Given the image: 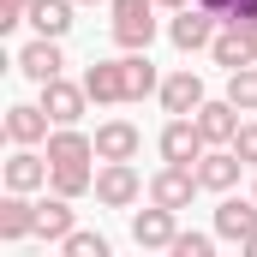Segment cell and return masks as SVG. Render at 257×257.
<instances>
[{"label":"cell","instance_id":"83f0119b","mask_svg":"<svg viewBox=\"0 0 257 257\" xmlns=\"http://www.w3.org/2000/svg\"><path fill=\"white\" fill-rule=\"evenodd\" d=\"M24 12H30V0H0V30H18Z\"/></svg>","mask_w":257,"mask_h":257},{"label":"cell","instance_id":"836d02e7","mask_svg":"<svg viewBox=\"0 0 257 257\" xmlns=\"http://www.w3.org/2000/svg\"><path fill=\"white\" fill-rule=\"evenodd\" d=\"M251 42H257V30H251Z\"/></svg>","mask_w":257,"mask_h":257},{"label":"cell","instance_id":"30bf717a","mask_svg":"<svg viewBox=\"0 0 257 257\" xmlns=\"http://www.w3.org/2000/svg\"><path fill=\"white\" fill-rule=\"evenodd\" d=\"M144 150V132L132 120H102L96 126V162H138Z\"/></svg>","mask_w":257,"mask_h":257},{"label":"cell","instance_id":"9c48e42d","mask_svg":"<svg viewBox=\"0 0 257 257\" xmlns=\"http://www.w3.org/2000/svg\"><path fill=\"white\" fill-rule=\"evenodd\" d=\"M42 108H48L54 126H78L84 108H90V90H84V84H66V78H48V84H42Z\"/></svg>","mask_w":257,"mask_h":257},{"label":"cell","instance_id":"7a4b0ae2","mask_svg":"<svg viewBox=\"0 0 257 257\" xmlns=\"http://www.w3.org/2000/svg\"><path fill=\"white\" fill-rule=\"evenodd\" d=\"M215 30H221V12H209V6H180L174 18H168V42L180 48V54H197V48H209L215 42Z\"/></svg>","mask_w":257,"mask_h":257},{"label":"cell","instance_id":"1f68e13d","mask_svg":"<svg viewBox=\"0 0 257 257\" xmlns=\"http://www.w3.org/2000/svg\"><path fill=\"white\" fill-rule=\"evenodd\" d=\"M245 251H257V233H251V239H245Z\"/></svg>","mask_w":257,"mask_h":257},{"label":"cell","instance_id":"cb8c5ba5","mask_svg":"<svg viewBox=\"0 0 257 257\" xmlns=\"http://www.w3.org/2000/svg\"><path fill=\"white\" fill-rule=\"evenodd\" d=\"M227 102H233L239 114H257V60L227 72Z\"/></svg>","mask_w":257,"mask_h":257},{"label":"cell","instance_id":"5b68a950","mask_svg":"<svg viewBox=\"0 0 257 257\" xmlns=\"http://www.w3.org/2000/svg\"><path fill=\"white\" fill-rule=\"evenodd\" d=\"M239 174H245V156H239L233 144H209V150L197 156V186H203V192H233Z\"/></svg>","mask_w":257,"mask_h":257},{"label":"cell","instance_id":"9a60e30c","mask_svg":"<svg viewBox=\"0 0 257 257\" xmlns=\"http://www.w3.org/2000/svg\"><path fill=\"white\" fill-rule=\"evenodd\" d=\"M48 126H54V120H48L42 102H12V108H6V138H12V144H48Z\"/></svg>","mask_w":257,"mask_h":257},{"label":"cell","instance_id":"ffe728a7","mask_svg":"<svg viewBox=\"0 0 257 257\" xmlns=\"http://www.w3.org/2000/svg\"><path fill=\"white\" fill-rule=\"evenodd\" d=\"M72 6H78V0H30L24 24H30L36 36H54V42H60L66 30H72Z\"/></svg>","mask_w":257,"mask_h":257},{"label":"cell","instance_id":"603a6c76","mask_svg":"<svg viewBox=\"0 0 257 257\" xmlns=\"http://www.w3.org/2000/svg\"><path fill=\"white\" fill-rule=\"evenodd\" d=\"M48 192H60V197L78 203L84 192H96V168H90V162H78V168H54V174H48Z\"/></svg>","mask_w":257,"mask_h":257},{"label":"cell","instance_id":"484cf974","mask_svg":"<svg viewBox=\"0 0 257 257\" xmlns=\"http://www.w3.org/2000/svg\"><path fill=\"white\" fill-rule=\"evenodd\" d=\"M215 239H221V233H174L168 251H174V257H209V251H215Z\"/></svg>","mask_w":257,"mask_h":257},{"label":"cell","instance_id":"4dcf8cb0","mask_svg":"<svg viewBox=\"0 0 257 257\" xmlns=\"http://www.w3.org/2000/svg\"><path fill=\"white\" fill-rule=\"evenodd\" d=\"M78 6H108V0H78Z\"/></svg>","mask_w":257,"mask_h":257},{"label":"cell","instance_id":"277c9868","mask_svg":"<svg viewBox=\"0 0 257 257\" xmlns=\"http://www.w3.org/2000/svg\"><path fill=\"white\" fill-rule=\"evenodd\" d=\"M156 150H162V162H180V168H197V156L209 150V138L197 132L192 114H174L168 126H162V138H156Z\"/></svg>","mask_w":257,"mask_h":257},{"label":"cell","instance_id":"d6a6232c","mask_svg":"<svg viewBox=\"0 0 257 257\" xmlns=\"http://www.w3.org/2000/svg\"><path fill=\"white\" fill-rule=\"evenodd\" d=\"M251 197H257V168H251Z\"/></svg>","mask_w":257,"mask_h":257},{"label":"cell","instance_id":"ba28073f","mask_svg":"<svg viewBox=\"0 0 257 257\" xmlns=\"http://www.w3.org/2000/svg\"><path fill=\"white\" fill-rule=\"evenodd\" d=\"M48 174H54L48 150L36 156V144H12V156H6V192H42Z\"/></svg>","mask_w":257,"mask_h":257},{"label":"cell","instance_id":"f546056e","mask_svg":"<svg viewBox=\"0 0 257 257\" xmlns=\"http://www.w3.org/2000/svg\"><path fill=\"white\" fill-rule=\"evenodd\" d=\"M156 6H168V12H180V6H192V0H156Z\"/></svg>","mask_w":257,"mask_h":257},{"label":"cell","instance_id":"52a82bcc","mask_svg":"<svg viewBox=\"0 0 257 257\" xmlns=\"http://www.w3.org/2000/svg\"><path fill=\"white\" fill-rule=\"evenodd\" d=\"M203 192L197 186V168H180V162H162L150 174V203H168V209H192V197Z\"/></svg>","mask_w":257,"mask_h":257},{"label":"cell","instance_id":"e0dca14e","mask_svg":"<svg viewBox=\"0 0 257 257\" xmlns=\"http://www.w3.org/2000/svg\"><path fill=\"white\" fill-rule=\"evenodd\" d=\"M48 162L54 168H78V162H96V138L78 126H54L48 132Z\"/></svg>","mask_w":257,"mask_h":257},{"label":"cell","instance_id":"8992f818","mask_svg":"<svg viewBox=\"0 0 257 257\" xmlns=\"http://www.w3.org/2000/svg\"><path fill=\"white\" fill-rule=\"evenodd\" d=\"M174 233H180V209H168V203H150V209L132 215V245L138 251H168Z\"/></svg>","mask_w":257,"mask_h":257},{"label":"cell","instance_id":"2e32d148","mask_svg":"<svg viewBox=\"0 0 257 257\" xmlns=\"http://www.w3.org/2000/svg\"><path fill=\"white\" fill-rule=\"evenodd\" d=\"M209 54H215V66H227V72H233V66H251V60H257V42H251V30H245V24H227V18H221V30H215Z\"/></svg>","mask_w":257,"mask_h":257},{"label":"cell","instance_id":"6da1fadb","mask_svg":"<svg viewBox=\"0 0 257 257\" xmlns=\"http://www.w3.org/2000/svg\"><path fill=\"white\" fill-rule=\"evenodd\" d=\"M138 197H150V180L132 162H102L96 168V203L102 209H132Z\"/></svg>","mask_w":257,"mask_h":257},{"label":"cell","instance_id":"d6986e66","mask_svg":"<svg viewBox=\"0 0 257 257\" xmlns=\"http://www.w3.org/2000/svg\"><path fill=\"white\" fill-rule=\"evenodd\" d=\"M192 120H197V132H203L209 144H233V138H239V120H245V114H239L233 102H203Z\"/></svg>","mask_w":257,"mask_h":257},{"label":"cell","instance_id":"8fae6325","mask_svg":"<svg viewBox=\"0 0 257 257\" xmlns=\"http://www.w3.org/2000/svg\"><path fill=\"white\" fill-rule=\"evenodd\" d=\"M84 90H90L96 108H120V102H132V96H126V66H120V60L84 66Z\"/></svg>","mask_w":257,"mask_h":257},{"label":"cell","instance_id":"f1b7e54d","mask_svg":"<svg viewBox=\"0 0 257 257\" xmlns=\"http://www.w3.org/2000/svg\"><path fill=\"white\" fill-rule=\"evenodd\" d=\"M227 24H245V30H257V0H233V6H227Z\"/></svg>","mask_w":257,"mask_h":257},{"label":"cell","instance_id":"7402d4cb","mask_svg":"<svg viewBox=\"0 0 257 257\" xmlns=\"http://www.w3.org/2000/svg\"><path fill=\"white\" fill-rule=\"evenodd\" d=\"M120 66H126V96H132V102L162 96V78H156V66H150V48H132V54H120Z\"/></svg>","mask_w":257,"mask_h":257},{"label":"cell","instance_id":"4fadbf2b","mask_svg":"<svg viewBox=\"0 0 257 257\" xmlns=\"http://www.w3.org/2000/svg\"><path fill=\"white\" fill-rule=\"evenodd\" d=\"M0 239L6 245L36 239V203H30V192H6L0 197Z\"/></svg>","mask_w":257,"mask_h":257},{"label":"cell","instance_id":"d4e9b609","mask_svg":"<svg viewBox=\"0 0 257 257\" xmlns=\"http://www.w3.org/2000/svg\"><path fill=\"white\" fill-rule=\"evenodd\" d=\"M60 251H66V257H108V239H102V233H84V227H72V233L60 239Z\"/></svg>","mask_w":257,"mask_h":257},{"label":"cell","instance_id":"44dd1931","mask_svg":"<svg viewBox=\"0 0 257 257\" xmlns=\"http://www.w3.org/2000/svg\"><path fill=\"white\" fill-rule=\"evenodd\" d=\"M66 233H72V197H42V203H36V239H42V245H60Z\"/></svg>","mask_w":257,"mask_h":257},{"label":"cell","instance_id":"7c38bea8","mask_svg":"<svg viewBox=\"0 0 257 257\" xmlns=\"http://www.w3.org/2000/svg\"><path fill=\"white\" fill-rule=\"evenodd\" d=\"M215 233L233 239V245H245L257 233V197H227L221 192V203H215Z\"/></svg>","mask_w":257,"mask_h":257},{"label":"cell","instance_id":"ac0fdd59","mask_svg":"<svg viewBox=\"0 0 257 257\" xmlns=\"http://www.w3.org/2000/svg\"><path fill=\"white\" fill-rule=\"evenodd\" d=\"M209 96H203V78H197L192 66L186 72H174V78H162V108L168 114H197Z\"/></svg>","mask_w":257,"mask_h":257},{"label":"cell","instance_id":"5bb4252c","mask_svg":"<svg viewBox=\"0 0 257 257\" xmlns=\"http://www.w3.org/2000/svg\"><path fill=\"white\" fill-rule=\"evenodd\" d=\"M60 66H66V54H60V42H54V36H36V42H24V48H18V72H24L30 84L60 78Z\"/></svg>","mask_w":257,"mask_h":257},{"label":"cell","instance_id":"3957f363","mask_svg":"<svg viewBox=\"0 0 257 257\" xmlns=\"http://www.w3.org/2000/svg\"><path fill=\"white\" fill-rule=\"evenodd\" d=\"M108 12H114V42L126 54L156 42V0H108Z\"/></svg>","mask_w":257,"mask_h":257},{"label":"cell","instance_id":"4316f807","mask_svg":"<svg viewBox=\"0 0 257 257\" xmlns=\"http://www.w3.org/2000/svg\"><path fill=\"white\" fill-rule=\"evenodd\" d=\"M233 150L245 156V168H257V120H239V138H233Z\"/></svg>","mask_w":257,"mask_h":257}]
</instances>
